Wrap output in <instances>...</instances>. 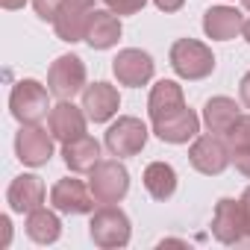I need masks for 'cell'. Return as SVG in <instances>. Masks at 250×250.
Listing matches in <instances>:
<instances>
[{
	"mask_svg": "<svg viewBox=\"0 0 250 250\" xmlns=\"http://www.w3.org/2000/svg\"><path fill=\"white\" fill-rule=\"evenodd\" d=\"M238 97H241V103L250 109V71L241 77V83H238Z\"/></svg>",
	"mask_w": 250,
	"mask_h": 250,
	"instance_id": "29",
	"label": "cell"
},
{
	"mask_svg": "<svg viewBox=\"0 0 250 250\" xmlns=\"http://www.w3.org/2000/svg\"><path fill=\"white\" fill-rule=\"evenodd\" d=\"M188 162L194 165V171H200L206 177H215L232 162L229 145L224 139H218L215 133L212 136H200V139H194V145L188 150Z\"/></svg>",
	"mask_w": 250,
	"mask_h": 250,
	"instance_id": "9",
	"label": "cell"
},
{
	"mask_svg": "<svg viewBox=\"0 0 250 250\" xmlns=\"http://www.w3.org/2000/svg\"><path fill=\"white\" fill-rule=\"evenodd\" d=\"M147 109H150V121H162V118L177 115L180 109H186L183 88H180L174 80H162V83H156L153 91H150Z\"/></svg>",
	"mask_w": 250,
	"mask_h": 250,
	"instance_id": "18",
	"label": "cell"
},
{
	"mask_svg": "<svg viewBox=\"0 0 250 250\" xmlns=\"http://www.w3.org/2000/svg\"><path fill=\"white\" fill-rule=\"evenodd\" d=\"M224 142L229 145V153L250 147V115H238V118L232 121V127L224 133Z\"/></svg>",
	"mask_w": 250,
	"mask_h": 250,
	"instance_id": "24",
	"label": "cell"
},
{
	"mask_svg": "<svg viewBox=\"0 0 250 250\" xmlns=\"http://www.w3.org/2000/svg\"><path fill=\"white\" fill-rule=\"evenodd\" d=\"M15 153L30 168L47 165L50 156H53V133H47L39 124H24L18 139H15Z\"/></svg>",
	"mask_w": 250,
	"mask_h": 250,
	"instance_id": "10",
	"label": "cell"
},
{
	"mask_svg": "<svg viewBox=\"0 0 250 250\" xmlns=\"http://www.w3.org/2000/svg\"><path fill=\"white\" fill-rule=\"evenodd\" d=\"M145 188L156 200H168L177 191V171L168 162H150L145 168Z\"/></svg>",
	"mask_w": 250,
	"mask_h": 250,
	"instance_id": "22",
	"label": "cell"
},
{
	"mask_svg": "<svg viewBox=\"0 0 250 250\" xmlns=\"http://www.w3.org/2000/svg\"><path fill=\"white\" fill-rule=\"evenodd\" d=\"M88 235L97 247H124L130 241V218L115 203H103L88 224Z\"/></svg>",
	"mask_w": 250,
	"mask_h": 250,
	"instance_id": "1",
	"label": "cell"
},
{
	"mask_svg": "<svg viewBox=\"0 0 250 250\" xmlns=\"http://www.w3.org/2000/svg\"><path fill=\"white\" fill-rule=\"evenodd\" d=\"M50 203L56 212H65V215H85V212H94V194L91 188L83 183V180H74V177H65L59 180L53 188H50Z\"/></svg>",
	"mask_w": 250,
	"mask_h": 250,
	"instance_id": "11",
	"label": "cell"
},
{
	"mask_svg": "<svg viewBox=\"0 0 250 250\" xmlns=\"http://www.w3.org/2000/svg\"><path fill=\"white\" fill-rule=\"evenodd\" d=\"M47 88L59 100H71L74 94H80L85 88V65H83V59L74 56V53L59 56L47 71Z\"/></svg>",
	"mask_w": 250,
	"mask_h": 250,
	"instance_id": "5",
	"label": "cell"
},
{
	"mask_svg": "<svg viewBox=\"0 0 250 250\" xmlns=\"http://www.w3.org/2000/svg\"><path fill=\"white\" fill-rule=\"evenodd\" d=\"M27 3V0H0V6H3V9H21Z\"/></svg>",
	"mask_w": 250,
	"mask_h": 250,
	"instance_id": "32",
	"label": "cell"
},
{
	"mask_svg": "<svg viewBox=\"0 0 250 250\" xmlns=\"http://www.w3.org/2000/svg\"><path fill=\"white\" fill-rule=\"evenodd\" d=\"M85 118H88V115H85L83 109H77L71 100H59L56 106H50L47 127H50V133H53L56 142L68 145V142L85 136Z\"/></svg>",
	"mask_w": 250,
	"mask_h": 250,
	"instance_id": "13",
	"label": "cell"
},
{
	"mask_svg": "<svg viewBox=\"0 0 250 250\" xmlns=\"http://www.w3.org/2000/svg\"><path fill=\"white\" fill-rule=\"evenodd\" d=\"M145 145H147V127L133 115L118 118L106 130V147L112 156H136L145 150Z\"/></svg>",
	"mask_w": 250,
	"mask_h": 250,
	"instance_id": "6",
	"label": "cell"
},
{
	"mask_svg": "<svg viewBox=\"0 0 250 250\" xmlns=\"http://www.w3.org/2000/svg\"><path fill=\"white\" fill-rule=\"evenodd\" d=\"M197 130H200V118H197L188 106L180 109V112L171 115V118L153 121V133H156L162 142H168V145H186L188 139L197 136Z\"/></svg>",
	"mask_w": 250,
	"mask_h": 250,
	"instance_id": "16",
	"label": "cell"
},
{
	"mask_svg": "<svg viewBox=\"0 0 250 250\" xmlns=\"http://www.w3.org/2000/svg\"><path fill=\"white\" fill-rule=\"evenodd\" d=\"M203 30L215 42H229L244 30V15L232 6H212L203 15Z\"/></svg>",
	"mask_w": 250,
	"mask_h": 250,
	"instance_id": "17",
	"label": "cell"
},
{
	"mask_svg": "<svg viewBox=\"0 0 250 250\" xmlns=\"http://www.w3.org/2000/svg\"><path fill=\"white\" fill-rule=\"evenodd\" d=\"M229 156H232L235 168H238V171H241L244 177H250V147H247V150H232Z\"/></svg>",
	"mask_w": 250,
	"mask_h": 250,
	"instance_id": "27",
	"label": "cell"
},
{
	"mask_svg": "<svg viewBox=\"0 0 250 250\" xmlns=\"http://www.w3.org/2000/svg\"><path fill=\"white\" fill-rule=\"evenodd\" d=\"M103 3L115 12V15H136L145 9L147 0H103Z\"/></svg>",
	"mask_w": 250,
	"mask_h": 250,
	"instance_id": "25",
	"label": "cell"
},
{
	"mask_svg": "<svg viewBox=\"0 0 250 250\" xmlns=\"http://www.w3.org/2000/svg\"><path fill=\"white\" fill-rule=\"evenodd\" d=\"M241 3H244V9H247V12H250V0H241Z\"/></svg>",
	"mask_w": 250,
	"mask_h": 250,
	"instance_id": "34",
	"label": "cell"
},
{
	"mask_svg": "<svg viewBox=\"0 0 250 250\" xmlns=\"http://www.w3.org/2000/svg\"><path fill=\"white\" fill-rule=\"evenodd\" d=\"M241 206H244V215H247V235H244V241L241 244H247L250 247V186L244 188V194H241Z\"/></svg>",
	"mask_w": 250,
	"mask_h": 250,
	"instance_id": "30",
	"label": "cell"
},
{
	"mask_svg": "<svg viewBox=\"0 0 250 250\" xmlns=\"http://www.w3.org/2000/svg\"><path fill=\"white\" fill-rule=\"evenodd\" d=\"M112 71H115V80H118L121 85L139 88V85H145V83L153 77V59H150V53H145V50L127 47V50H121V53L115 56Z\"/></svg>",
	"mask_w": 250,
	"mask_h": 250,
	"instance_id": "12",
	"label": "cell"
},
{
	"mask_svg": "<svg viewBox=\"0 0 250 250\" xmlns=\"http://www.w3.org/2000/svg\"><path fill=\"white\" fill-rule=\"evenodd\" d=\"M62 156H65V165L74 174H91L100 162V145L91 136H80V139H74L62 147Z\"/></svg>",
	"mask_w": 250,
	"mask_h": 250,
	"instance_id": "19",
	"label": "cell"
},
{
	"mask_svg": "<svg viewBox=\"0 0 250 250\" xmlns=\"http://www.w3.org/2000/svg\"><path fill=\"white\" fill-rule=\"evenodd\" d=\"M6 203L18 215H30L36 209H42V203H44V183H42V177H36V174L15 177L9 191H6Z\"/></svg>",
	"mask_w": 250,
	"mask_h": 250,
	"instance_id": "14",
	"label": "cell"
},
{
	"mask_svg": "<svg viewBox=\"0 0 250 250\" xmlns=\"http://www.w3.org/2000/svg\"><path fill=\"white\" fill-rule=\"evenodd\" d=\"M88 188H91L97 203H118V200L127 197V191H130V174H127V168H124L118 159L97 162V168L91 171Z\"/></svg>",
	"mask_w": 250,
	"mask_h": 250,
	"instance_id": "3",
	"label": "cell"
},
{
	"mask_svg": "<svg viewBox=\"0 0 250 250\" xmlns=\"http://www.w3.org/2000/svg\"><path fill=\"white\" fill-rule=\"evenodd\" d=\"M121 39V21L118 15L109 9V12H94L91 15V24H88V33H85V42L94 47V50H109L115 47Z\"/></svg>",
	"mask_w": 250,
	"mask_h": 250,
	"instance_id": "20",
	"label": "cell"
},
{
	"mask_svg": "<svg viewBox=\"0 0 250 250\" xmlns=\"http://www.w3.org/2000/svg\"><path fill=\"white\" fill-rule=\"evenodd\" d=\"M59 232H62V224H59V218H56L53 212L36 209V212L27 215V235H30L33 241H39V244H53V241L59 238Z\"/></svg>",
	"mask_w": 250,
	"mask_h": 250,
	"instance_id": "23",
	"label": "cell"
},
{
	"mask_svg": "<svg viewBox=\"0 0 250 250\" xmlns=\"http://www.w3.org/2000/svg\"><path fill=\"white\" fill-rule=\"evenodd\" d=\"M212 232L224 244H241L244 241V235H247V215H244L241 200H232V197H221L218 200L215 215H212Z\"/></svg>",
	"mask_w": 250,
	"mask_h": 250,
	"instance_id": "8",
	"label": "cell"
},
{
	"mask_svg": "<svg viewBox=\"0 0 250 250\" xmlns=\"http://www.w3.org/2000/svg\"><path fill=\"white\" fill-rule=\"evenodd\" d=\"M121 106V97H118V88L109 85V83H94V85H85L83 88V112L88 115V121L94 124H103L109 121Z\"/></svg>",
	"mask_w": 250,
	"mask_h": 250,
	"instance_id": "15",
	"label": "cell"
},
{
	"mask_svg": "<svg viewBox=\"0 0 250 250\" xmlns=\"http://www.w3.org/2000/svg\"><path fill=\"white\" fill-rule=\"evenodd\" d=\"M94 0H65L56 21H53V30L62 42L74 44V42H83L85 33H88V24H91V15H94Z\"/></svg>",
	"mask_w": 250,
	"mask_h": 250,
	"instance_id": "7",
	"label": "cell"
},
{
	"mask_svg": "<svg viewBox=\"0 0 250 250\" xmlns=\"http://www.w3.org/2000/svg\"><path fill=\"white\" fill-rule=\"evenodd\" d=\"M47 91L50 88H44L39 80H21V83H15V88L9 94V109H12L15 121H21V124H39L47 115V109H50Z\"/></svg>",
	"mask_w": 250,
	"mask_h": 250,
	"instance_id": "4",
	"label": "cell"
},
{
	"mask_svg": "<svg viewBox=\"0 0 250 250\" xmlns=\"http://www.w3.org/2000/svg\"><path fill=\"white\" fill-rule=\"evenodd\" d=\"M171 68L183 80H203L215 71V56L203 42L180 39L171 44Z\"/></svg>",
	"mask_w": 250,
	"mask_h": 250,
	"instance_id": "2",
	"label": "cell"
},
{
	"mask_svg": "<svg viewBox=\"0 0 250 250\" xmlns=\"http://www.w3.org/2000/svg\"><path fill=\"white\" fill-rule=\"evenodd\" d=\"M241 33H244V39H247V44H250V21H244V30H241Z\"/></svg>",
	"mask_w": 250,
	"mask_h": 250,
	"instance_id": "33",
	"label": "cell"
},
{
	"mask_svg": "<svg viewBox=\"0 0 250 250\" xmlns=\"http://www.w3.org/2000/svg\"><path fill=\"white\" fill-rule=\"evenodd\" d=\"M238 115L241 112H238V103L232 97H212L203 106V124L209 127V133H215V136H224Z\"/></svg>",
	"mask_w": 250,
	"mask_h": 250,
	"instance_id": "21",
	"label": "cell"
},
{
	"mask_svg": "<svg viewBox=\"0 0 250 250\" xmlns=\"http://www.w3.org/2000/svg\"><path fill=\"white\" fill-rule=\"evenodd\" d=\"M153 3H156L162 12H177V9H183L186 0H153Z\"/></svg>",
	"mask_w": 250,
	"mask_h": 250,
	"instance_id": "31",
	"label": "cell"
},
{
	"mask_svg": "<svg viewBox=\"0 0 250 250\" xmlns=\"http://www.w3.org/2000/svg\"><path fill=\"white\" fill-rule=\"evenodd\" d=\"M65 0H33V6H36V15L42 21H56L59 9H62Z\"/></svg>",
	"mask_w": 250,
	"mask_h": 250,
	"instance_id": "26",
	"label": "cell"
},
{
	"mask_svg": "<svg viewBox=\"0 0 250 250\" xmlns=\"http://www.w3.org/2000/svg\"><path fill=\"white\" fill-rule=\"evenodd\" d=\"M9 238H12V224H9V215H0V247H9Z\"/></svg>",
	"mask_w": 250,
	"mask_h": 250,
	"instance_id": "28",
	"label": "cell"
}]
</instances>
